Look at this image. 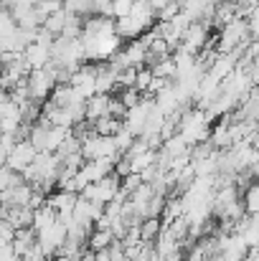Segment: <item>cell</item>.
<instances>
[{
    "label": "cell",
    "instance_id": "1",
    "mask_svg": "<svg viewBox=\"0 0 259 261\" xmlns=\"http://www.w3.org/2000/svg\"><path fill=\"white\" fill-rule=\"evenodd\" d=\"M82 155H84V160H114V163L122 160V155L114 145V137H102L97 132L84 140Z\"/></svg>",
    "mask_w": 259,
    "mask_h": 261
},
{
    "label": "cell",
    "instance_id": "2",
    "mask_svg": "<svg viewBox=\"0 0 259 261\" xmlns=\"http://www.w3.org/2000/svg\"><path fill=\"white\" fill-rule=\"evenodd\" d=\"M120 193H122V177H120L117 173H112V175H107L104 180H99V182L89 185L82 195H84L86 200H94V203L109 205Z\"/></svg>",
    "mask_w": 259,
    "mask_h": 261
},
{
    "label": "cell",
    "instance_id": "3",
    "mask_svg": "<svg viewBox=\"0 0 259 261\" xmlns=\"http://www.w3.org/2000/svg\"><path fill=\"white\" fill-rule=\"evenodd\" d=\"M36 158H38V150L31 145V140H18L15 150L8 155V160H5L3 165L23 175V170H26V168H31V165L36 163Z\"/></svg>",
    "mask_w": 259,
    "mask_h": 261
},
{
    "label": "cell",
    "instance_id": "4",
    "mask_svg": "<svg viewBox=\"0 0 259 261\" xmlns=\"http://www.w3.org/2000/svg\"><path fill=\"white\" fill-rule=\"evenodd\" d=\"M208 43V23H193L185 33H183V43L180 48H185L193 56H201V51Z\"/></svg>",
    "mask_w": 259,
    "mask_h": 261
},
{
    "label": "cell",
    "instance_id": "5",
    "mask_svg": "<svg viewBox=\"0 0 259 261\" xmlns=\"http://www.w3.org/2000/svg\"><path fill=\"white\" fill-rule=\"evenodd\" d=\"M72 87L77 89L84 99H91L97 94V64H84L72 76Z\"/></svg>",
    "mask_w": 259,
    "mask_h": 261
},
{
    "label": "cell",
    "instance_id": "6",
    "mask_svg": "<svg viewBox=\"0 0 259 261\" xmlns=\"http://www.w3.org/2000/svg\"><path fill=\"white\" fill-rule=\"evenodd\" d=\"M114 168H117L114 160H86L84 168H82L79 173H82V177H84L89 185H94V182H99V180H104L107 175L114 173Z\"/></svg>",
    "mask_w": 259,
    "mask_h": 261
},
{
    "label": "cell",
    "instance_id": "7",
    "mask_svg": "<svg viewBox=\"0 0 259 261\" xmlns=\"http://www.w3.org/2000/svg\"><path fill=\"white\" fill-rule=\"evenodd\" d=\"M54 46H49V43H33V46H28L26 48V61H28V66H31V71H36V69H46L51 61H54V51H51Z\"/></svg>",
    "mask_w": 259,
    "mask_h": 261
},
{
    "label": "cell",
    "instance_id": "8",
    "mask_svg": "<svg viewBox=\"0 0 259 261\" xmlns=\"http://www.w3.org/2000/svg\"><path fill=\"white\" fill-rule=\"evenodd\" d=\"M33 195H36V188H33L31 182L23 180L20 185H15V188H10V190H3V205H10V208L31 205Z\"/></svg>",
    "mask_w": 259,
    "mask_h": 261
},
{
    "label": "cell",
    "instance_id": "9",
    "mask_svg": "<svg viewBox=\"0 0 259 261\" xmlns=\"http://www.w3.org/2000/svg\"><path fill=\"white\" fill-rule=\"evenodd\" d=\"M109 107H112V94H94L91 99H86V122L94 124L109 117Z\"/></svg>",
    "mask_w": 259,
    "mask_h": 261
},
{
    "label": "cell",
    "instance_id": "10",
    "mask_svg": "<svg viewBox=\"0 0 259 261\" xmlns=\"http://www.w3.org/2000/svg\"><path fill=\"white\" fill-rule=\"evenodd\" d=\"M51 208L59 211V216H72L77 203H79V193H72V190H54L46 200Z\"/></svg>",
    "mask_w": 259,
    "mask_h": 261
},
{
    "label": "cell",
    "instance_id": "11",
    "mask_svg": "<svg viewBox=\"0 0 259 261\" xmlns=\"http://www.w3.org/2000/svg\"><path fill=\"white\" fill-rule=\"evenodd\" d=\"M234 231L247 241V246L249 249H259V216H244L237 226H234Z\"/></svg>",
    "mask_w": 259,
    "mask_h": 261
},
{
    "label": "cell",
    "instance_id": "12",
    "mask_svg": "<svg viewBox=\"0 0 259 261\" xmlns=\"http://www.w3.org/2000/svg\"><path fill=\"white\" fill-rule=\"evenodd\" d=\"M114 233L109 231V228H94L91 233H89V241H86V246H89V251H94V254H99V251H107V249H112L114 246Z\"/></svg>",
    "mask_w": 259,
    "mask_h": 261
},
{
    "label": "cell",
    "instance_id": "13",
    "mask_svg": "<svg viewBox=\"0 0 259 261\" xmlns=\"http://www.w3.org/2000/svg\"><path fill=\"white\" fill-rule=\"evenodd\" d=\"M171 160H175V158H185V155H191V145L180 137V135H173V137H168L166 142H163V147H160Z\"/></svg>",
    "mask_w": 259,
    "mask_h": 261
},
{
    "label": "cell",
    "instance_id": "14",
    "mask_svg": "<svg viewBox=\"0 0 259 261\" xmlns=\"http://www.w3.org/2000/svg\"><path fill=\"white\" fill-rule=\"evenodd\" d=\"M91 127H94V132L102 135V137H114V135H120V132L125 129V122L117 119V117H104V119L94 122Z\"/></svg>",
    "mask_w": 259,
    "mask_h": 261
},
{
    "label": "cell",
    "instance_id": "15",
    "mask_svg": "<svg viewBox=\"0 0 259 261\" xmlns=\"http://www.w3.org/2000/svg\"><path fill=\"white\" fill-rule=\"evenodd\" d=\"M66 23H69V13H66V8H64V10H59V13L49 15V18H46V23H43V28H46L51 36H56V38H59V36L64 33Z\"/></svg>",
    "mask_w": 259,
    "mask_h": 261
},
{
    "label": "cell",
    "instance_id": "16",
    "mask_svg": "<svg viewBox=\"0 0 259 261\" xmlns=\"http://www.w3.org/2000/svg\"><path fill=\"white\" fill-rule=\"evenodd\" d=\"M163 228H166L163 218H145V221H143V226H140V231H143V241L155 244V241H158V236L163 233Z\"/></svg>",
    "mask_w": 259,
    "mask_h": 261
},
{
    "label": "cell",
    "instance_id": "17",
    "mask_svg": "<svg viewBox=\"0 0 259 261\" xmlns=\"http://www.w3.org/2000/svg\"><path fill=\"white\" fill-rule=\"evenodd\" d=\"M64 8L72 13V15H79V18H89L94 15V0H64Z\"/></svg>",
    "mask_w": 259,
    "mask_h": 261
},
{
    "label": "cell",
    "instance_id": "18",
    "mask_svg": "<svg viewBox=\"0 0 259 261\" xmlns=\"http://www.w3.org/2000/svg\"><path fill=\"white\" fill-rule=\"evenodd\" d=\"M242 200H244V208H247L249 216H259V180H254V182L244 190Z\"/></svg>",
    "mask_w": 259,
    "mask_h": 261
},
{
    "label": "cell",
    "instance_id": "19",
    "mask_svg": "<svg viewBox=\"0 0 259 261\" xmlns=\"http://www.w3.org/2000/svg\"><path fill=\"white\" fill-rule=\"evenodd\" d=\"M247 261H259V249H252L249 256H247Z\"/></svg>",
    "mask_w": 259,
    "mask_h": 261
}]
</instances>
